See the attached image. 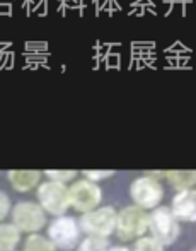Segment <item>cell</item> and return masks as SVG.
I'll list each match as a JSON object with an SVG mask.
<instances>
[{
	"label": "cell",
	"instance_id": "obj_1",
	"mask_svg": "<svg viewBox=\"0 0 196 251\" xmlns=\"http://www.w3.org/2000/svg\"><path fill=\"white\" fill-rule=\"evenodd\" d=\"M149 232L162 246H171L181 234V222L173 214L171 207L160 205L149 212Z\"/></svg>",
	"mask_w": 196,
	"mask_h": 251
},
{
	"label": "cell",
	"instance_id": "obj_2",
	"mask_svg": "<svg viewBox=\"0 0 196 251\" xmlns=\"http://www.w3.org/2000/svg\"><path fill=\"white\" fill-rule=\"evenodd\" d=\"M116 221L118 210L111 205H101L96 210L82 214L79 219L80 231L87 236H96V238H106L116 232Z\"/></svg>",
	"mask_w": 196,
	"mask_h": 251
},
{
	"label": "cell",
	"instance_id": "obj_3",
	"mask_svg": "<svg viewBox=\"0 0 196 251\" xmlns=\"http://www.w3.org/2000/svg\"><path fill=\"white\" fill-rule=\"evenodd\" d=\"M10 222H12L21 232L34 234V232H40L41 229L46 227L48 214L43 210V207H41L38 201L22 200V201H17L12 207Z\"/></svg>",
	"mask_w": 196,
	"mask_h": 251
},
{
	"label": "cell",
	"instance_id": "obj_4",
	"mask_svg": "<svg viewBox=\"0 0 196 251\" xmlns=\"http://www.w3.org/2000/svg\"><path fill=\"white\" fill-rule=\"evenodd\" d=\"M149 231V212L136 205H127L118 210L116 236L121 241H136Z\"/></svg>",
	"mask_w": 196,
	"mask_h": 251
},
{
	"label": "cell",
	"instance_id": "obj_5",
	"mask_svg": "<svg viewBox=\"0 0 196 251\" xmlns=\"http://www.w3.org/2000/svg\"><path fill=\"white\" fill-rule=\"evenodd\" d=\"M130 197L133 200V205L143 208L147 212H152L153 208L160 207L164 200V186L160 179L147 175H142L135 178L130 183Z\"/></svg>",
	"mask_w": 196,
	"mask_h": 251
},
{
	"label": "cell",
	"instance_id": "obj_6",
	"mask_svg": "<svg viewBox=\"0 0 196 251\" xmlns=\"http://www.w3.org/2000/svg\"><path fill=\"white\" fill-rule=\"evenodd\" d=\"M80 226L79 221L72 215H60L53 217V221L48 222L46 236L51 239L55 248L60 251H72L77 250L80 239Z\"/></svg>",
	"mask_w": 196,
	"mask_h": 251
},
{
	"label": "cell",
	"instance_id": "obj_7",
	"mask_svg": "<svg viewBox=\"0 0 196 251\" xmlns=\"http://www.w3.org/2000/svg\"><path fill=\"white\" fill-rule=\"evenodd\" d=\"M38 203L43 207V210L48 215L60 217L66 215V210L70 208V197H68V186L62 183L51 181H41V185L36 190Z\"/></svg>",
	"mask_w": 196,
	"mask_h": 251
},
{
	"label": "cell",
	"instance_id": "obj_8",
	"mask_svg": "<svg viewBox=\"0 0 196 251\" xmlns=\"http://www.w3.org/2000/svg\"><path fill=\"white\" fill-rule=\"evenodd\" d=\"M68 197H70V208H73V210L82 215L101 207L103 188L97 183H92L86 178H80L75 179L68 186Z\"/></svg>",
	"mask_w": 196,
	"mask_h": 251
},
{
	"label": "cell",
	"instance_id": "obj_9",
	"mask_svg": "<svg viewBox=\"0 0 196 251\" xmlns=\"http://www.w3.org/2000/svg\"><path fill=\"white\" fill-rule=\"evenodd\" d=\"M171 210L179 222L195 224L196 222V188L177 192L171 201Z\"/></svg>",
	"mask_w": 196,
	"mask_h": 251
},
{
	"label": "cell",
	"instance_id": "obj_10",
	"mask_svg": "<svg viewBox=\"0 0 196 251\" xmlns=\"http://www.w3.org/2000/svg\"><path fill=\"white\" fill-rule=\"evenodd\" d=\"M41 171H9L7 179L17 193H29L41 185Z\"/></svg>",
	"mask_w": 196,
	"mask_h": 251
},
{
	"label": "cell",
	"instance_id": "obj_11",
	"mask_svg": "<svg viewBox=\"0 0 196 251\" xmlns=\"http://www.w3.org/2000/svg\"><path fill=\"white\" fill-rule=\"evenodd\" d=\"M22 232L12 222H0V251H16Z\"/></svg>",
	"mask_w": 196,
	"mask_h": 251
},
{
	"label": "cell",
	"instance_id": "obj_12",
	"mask_svg": "<svg viewBox=\"0 0 196 251\" xmlns=\"http://www.w3.org/2000/svg\"><path fill=\"white\" fill-rule=\"evenodd\" d=\"M166 179L176 192L196 188V171H166Z\"/></svg>",
	"mask_w": 196,
	"mask_h": 251
},
{
	"label": "cell",
	"instance_id": "obj_13",
	"mask_svg": "<svg viewBox=\"0 0 196 251\" xmlns=\"http://www.w3.org/2000/svg\"><path fill=\"white\" fill-rule=\"evenodd\" d=\"M22 251H57V248L48 236L34 232V234H27V238L24 239Z\"/></svg>",
	"mask_w": 196,
	"mask_h": 251
},
{
	"label": "cell",
	"instance_id": "obj_14",
	"mask_svg": "<svg viewBox=\"0 0 196 251\" xmlns=\"http://www.w3.org/2000/svg\"><path fill=\"white\" fill-rule=\"evenodd\" d=\"M111 248L109 239L96 238V236H86L77 246V251H108Z\"/></svg>",
	"mask_w": 196,
	"mask_h": 251
},
{
	"label": "cell",
	"instance_id": "obj_15",
	"mask_svg": "<svg viewBox=\"0 0 196 251\" xmlns=\"http://www.w3.org/2000/svg\"><path fill=\"white\" fill-rule=\"evenodd\" d=\"M44 176H46V179H51V181H57V183H62V185L68 186V183L72 185V183L75 181L79 173L77 171H55V169H50V171H44Z\"/></svg>",
	"mask_w": 196,
	"mask_h": 251
},
{
	"label": "cell",
	"instance_id": "obj_16",
	"mask_svg": "<svg viewBox=\"0 0 196 251\" xmlns=\"http://www.w3.org/2000/svg\"><path fill=\"white\" fill-rule=\"evenodd\" d=\"M131 250L133 251H166V246H162L157 239H153L152 236H143V238L136 239Z\"/></svg>",
	"mask_w": 196,
	"mask_h": 251
},
{
	"label": "cell",
	"instance_id": "obj_17",
	"mask_svg": "<svg viewBox=\"0 0 196 251\" xmlns=\"http://www.w3.org/2000/svg\"><path fill=\"white\" fill-rule=\"evenodd\" d=\"M24 51L31 53V55H51L48 51L46 41H26L24 43Z\"/></svg>",
	"mask_w": 196,
	"mask_h": 251
},
{
	"label": "cell",
	"instance_id": "obj_18",
	"mask_svg": "<svg viewBox=\"0 0 196 251\" xmlns=\"http://www.w3.org/2000/svg\"><path fill=\"white\" fill-rule=\"evenodd\" d=\"M111 176H114V171H96V169H89V171L82 173V178L89 179L92 183H97V185L101 181H104V179H109Z\"/></svg>",
	"mask_w": 196,
	"mask_h": 251
},
{
	"label": "cell",
	"instance_id": "obj_19",
	"mask_svg": "<svg viewBox=\"0 0 196 251\" xmlns=\"http://www.w3.org/2000/svg\"><path fill=\"white\" fill-rule=\"evenodd\" d=\"M12 207L14 205H12V201H10L9 195L0 190V222H3L9 217L10 212H12Z\"/></svg>",
	"mask_w": 196,
	"mask_h": 251
},
{
	"label": "cell",
	"instance_id": "obj_20",
	"mask_svg": "<svg viewBox=\"0 0 196 251\" xmlns=\"http://www.w3.org/2000/svg\"><path fill=\"white\" fill-rule=\"evenodd\" d=\"M104 69L109 72V70H121V53H109L104 62Z\"/></svg>",
	"mask_w": 196,
	"mask_h": 251
},
{
	"label": "cell",
	"instance_id": "obj_21",
	"mask_svg": "<svg viewBox=\"0 0 196 251\" xmlns=\"http://www.w3.org/2000/svg\"><path fill=\"white\" fill-rule=\"evenodd\" d=\"M21 56L26 60V63H38V65L48 63V58H50V55H31V53H26V51L21 53Z\"/></svg>",
	"mask_w": 196,
	"mask_h": 251
},
{
	"label": "cell",
	"instance_id": "obj_22",
	"mask_svg": "<svg viewBox=\"0 0 196 251\" xmlns=\"http://www.w3.org/2000/svg\"><path fill=\"white\" fill-rule=\"evenodd\" d=\"M131 48H138V50H155V43H153V41H133Z\"/></svg>",
	"mask_w": 196,
	"mask_h": 251
},
{
	"label": "cell",
	"instance_id": "obj_23",
	"mask_svg": "<svg viewBox=\"0 0 196 251\" xmlns=\"http://www.w3.org/2000/svg\"><path fill=\"white\" fill-rule=\"evenodd\" d=\"M33 14H38L40 17H46L48 16V0H41V2L38 3L36 9H34Z\"/></svg>",
	"mask_w": 196,
	"mask_h": 251
},
{
	"label": "cell",
	"instance_id": "obj_24",
	"mask_svg": "<svg viewBox=\"0 0 196 251\" xmlns=\"http://www.w3.org/2000/svg\"><path fill=\"white\" fill-rule=\"evenodd\" d=\"M0 16L12 17V3L10 2H0Z\"/></svg>",
	"mask_w": 196,
	"mask_h": 251
},
{
	"label": "cell",
	"instance_id": "obj_25",
	"mask_svg": "<svg viewBox=\"0 0 196 251\" xmlns=\"http://www.w3.org/2000/svg\"><path fill=\"white\" fill-rule=\"evenodd\" d=\"M14 58H16V53L14 51H9V56H7V62L3 65L2 70H12L14 69Z\"/></svg>",
	"mask_w": 196,
	"mask_h": 251
},
{
	"label": "cell",
	"instance_id": "obj_26",
	"mask_svg": "<svg viewBox=\"0 0 196 251\" xmlns=\"http://www.w3.org/2000/svg\"><path fill=\"white\" fill-rule=\"evenodd\" d=\"M10 48H12V43H10V41H5V43H3V41H0V53L9 51Z\"/></svg>",
	"mask_w": 196,
	"mask_h": 251
},
{
	"label": "cell",
	"instance_id": "obj_27",
	"mask_svg": "<svg viewBox=\"0 0 196 251\" xmlns=\"http://www.w3.org/2000/svg\"><path fill=\"white\" fill-rule=\"evenodd\" d=\"M108 251H133V250H130L128 246H123V245H118V246H111L109 250Z\"/></svg>",
	"mask_w": 196,
	"mask_h": 251
},
{
	"label": "cell",
	"instance_id": "obj_28",
	"mask_svg": "<svg viewBox=\"0 0 196 251\" xmlns=\"http://www.w3.org/2000/svg\"><path fill=\"white\" fill-rule=\"evenodd\" d=\"M0 2H10V3H12L14 0H0Z\"/></svg>",
	"mask_w": 196,
	"mask_h": 251
},
{
	"label": "cell",
	"instance_id": "obj_29",
	"mask_svg": "<svg viewBox=\"0 0 196 251\" xmlns=\"http://www.w3.org/2000/svg\"><path fill=\"white\" fill-rule=\"evenodd\" d=\"M131 2H143V0H131Z\"/></svg>",
	"mask_w": 196,
	"mask_h": 251
},
{
	"label": "cell",
	"instance_id": "obj_30",
	"mask_svg": "<svg viewBox=\"0 0 196 251\" xmlns=\"http://www.w3.org/2000/svg\"><path fill=\"white\" fill-rule=\"evenodd\" d=\"M191 251H196V246H195V248H193V250H191Z\"/></svg>",
	"mask_w": 196,
	"mask_h": 251
}]
</instances>
